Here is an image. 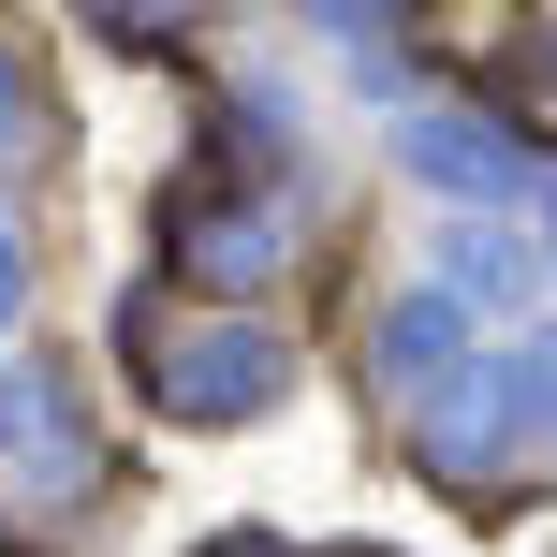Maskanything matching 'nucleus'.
<instances>
[{"label": "nucleus", "instance_id": "nucleus-1", "mask_svg": "<svg viewBox=\"0 0 557 557\" xmlns=\"http://www.w3.org/2000/svg\"><path fill=\"white\" fill-rule=\"evenodd\" d=\"M133 367H147V396H162V411H191V425H221V411H250V396H278V337H264V323H235V337H162V308H147Z\"/></svg>", "mask_w": 557, "mask_h": 557}, {"label": "nucleus", "instance_id": "nucleus-2", "mask_svg": "<svg viewBox=\"0 0 557 557\" xmlns=\"http://www.w3.org/2000/svg\"><path fill=\"white\" fill-rule=\"evenodd\" d=\"M15 294H29V264H15V235H0V323H15Z\"/></svg>", "mask_w": 557, "mask_h": 557}]
</instances>
